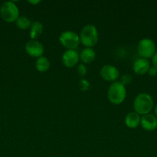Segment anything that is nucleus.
<instances>
[{"mask_svg": "<svg viewBox=\"0 0 157 157\" xmlns=\"http://www.w3.org/2000/svg\"><path fill=\"white\" fill-rule=\"evenodd\" d=\"M153 100L149 94L140 93L135 97L133 102L134 111L139 115H146L150 113L153 108Z\"/></svg>", "mask_w": 157, "mask_h": 157, "instance_id": "obj_1", "label": "nucleus"}, {"mask_svg": "<svg viewBox=\"0 0 157 157\" xmlns=\"http://www.w3.org/2000/svg\"><path fill=\"white\" fill-rule=\"evenodd\" d=\"M80 43L86 48L94 47L99 40V33L97 28L94 25L88 24L83 26L79 35Z\"/></svg>", "mask_w": 157, "mask_h": 157, "instance_id": "obj_2", "label": "nucleus"}, {"mask_svg": "<svg viewBox=\"0 0 157 157\" xmlns=\"http://www.w3.org/2000/svg\"><path fill=\"white\" fill-rule=\"evenodd\" d=\"M126 97V86L120 81H115L109 86L107 92L108 100L115 105L121 104L125 101Z\"/></svg>", "mask_w": 157, "mask_h": 157, "instance_id": "obj_3", "label": "nucleus"}, {"mask_svg": "<svg viewBox=\"0 0 157 157\" xmlns=\"http://www.w3.org/2000/svg\"><path fill=\"white\" fill-rule=\"evenodd\" d=\"M0 15L6 22H15L19 17V9L14 2H5L0 7Z\"/></svg>", "mask_w": 157, "mask_h": 157, "instance_id": "obj_4", "label": "nucleus"}, {"mask_svg": "<svg viewBox=\"0 0 157 157\" xmlns=\"http://www.w3.org/2000/svg\"><path fill=\"white\" fill-rule=\"evenodd\" d=\"M58 40L67 50H75L80 44L79 35L73 31H64L59 35Z\"/></svg>", "mask_w": 157, "mask_h": 157, "instance_id": "obj_5", "label": "nucleus"}, {"mask_svg": "<svg viewBox=\"0 0 157 157\" xmlns=\"http://www.w3.org/2000/svg\"><path fill=\"white\" fill-rule=\"evenodd\" d=\"M156 50L155 42L150 38H143L140 40L137 45V51L142 58L149 59L153 57Z\"/></svg>", "mask_w": 157, "mask_h": 157, "instance_id": "obj_6", "label": "nucleus"}, {"mask_svg": "<svg viewBox=\"0 0 157 157\" xmlns=\"http://www.w3.org/2000/svg\"><path fill=\"white\" fill-rule=\"evenodd\" d=\"M25 50L30 57L38 58L43 55L44 46L37 40H30L26 44Z\"/></svg>", "mask_w": 157, "mask_h": 157, "instance_id": "obj_7", "label": "nucleus"}, {"mask_svg": "<svg viewBox=\"0 0 157 157\" xmlns=\"http://www.w3.org/2000/svg\"><path fill=\"white\" fill-rule=\"evenodd\" d=\"M100 76L104 81L113 83L119 77V71L115 66L106 64L100 70Z\"/></svg>", "mask_w": 157, "mask_h": 157, "instance_id": "obj_8", "label": "nucleus"}, {"mask_svg": "<svg viewBox=\"0 0 157 157\" xmlns=\"http://www.w3.org/2000/svg\"><path fill=\"white\" fill-rule=\"evenodd\" d=\"M79 60V54L75 50H66L62 56V64L66 67H75Z\"/></svg>", "mask_w": 157, "mask_h": 157, "instance_id": "obj_9", "label": "nucleus"}, {"mask_svg": "<svg viewBox=\"0 0 157 157\" xmlns=\"http://www.w3.org/2000/svg\"><path fill=\"white\" fill-rule=\"evenodd\" d=\"M140 125L147 131H152L157 128V117L153 114L148 113L141 117Z\"/></svg>", "mask_w": 157, "mask_h": 157, "instance_id": "obj_10", "label": "nucleus"}, {"mask_svg": "<svg viewBox=\"0 0 157 157\" xmlns=\"http://www.w3.org/2000/svg\"><path fill=\"white\" fill-rule=\"evenodd\" d=\"M149 67H150V64L147 59L145 58H139L135 60L132 65V70L134 73L138 75H143L145 74L148 73Z\"/></svg>", "mask_w": 157, "mask_h": 157, "instance_id": "obj_11", "label": "nucleus"}, {"mask_svg": "<svg viewBox=\"0 0 157 157\" xmlns=\"http://www.w3.org/2000/svg\"><path fill=\"white\" fill-rule=\"evenodd\" d=\"M141 117L136 112L132 111L127 113L125 117V124L130 129H135L140 125Z\"/></svg>", "mask_w": 157, "mask_h": 157, "instance_id": "obj_12", "label": "nucleus"}, {"mask_svg": "<svg viewBox=\"0 0 157 157\" xmlns=\"http://www.w3.org/2000/svg\"><path fill=\"white\" fill-rule=\"evenodd\" d=\"M95 52L92 48H86L79 54V59L83 64H90L95 60Z\"/></svg>", "mask_w": 157, "mask_h": 157, "instance_id": "obj_13", "label": "nucleus"}, {"mask_svg": "<svg viewBox=\"0 0 157 157\" xmlns=\"http://www.w3.org/2000/svg\"><path fill=\"white\" fill-rule=\"evenodd\" d=\"M43 32V25L40 21H34L30 27L29 35L32 40H36Z\"/></svg>", "mask_w": 157, "mask_h": 157, "instance_id": "obj_14", "label": "nucleus"}, {"mask_svg": "<svg viewBox=\"0 0 157 157\" xmlns=\"http://www.w3.org/2000/svg\"><path fill=\"white\" fill-rule=\"evenodd\" d=\"M49 67H50V62L46 57L42 56L37 58L35 61V68L38 71L42 73L47 71L49 69Z\"/></svg>", "mask_w": 157, "mask_h": 157, "instance_id": "obj_15", "label": "nucleus"}, {"mask_svg": "<svg viewBox=\"0 0 157 157\" xmlns=\"http://www.w3.org/2000/svg\"><path fill=\"white\" fill-rule=\"evenodd\" d=\"M31 25L32 23H31L30 20L26 16H19L18 19L15 21V25L22 30H26L28 29H30Z\"/></svg>", "mask_w": 157, "mask_h": 157, "instance_id": "obj_16", "label": "nucleus"}, {"mask_svg": "<svg viewBox=\"0 0 157 157\" xmlns=\"http://www.w3.org/2000/svg\"><path fill=\"white\" fill-rule=\"evenodd\" d=\"M132 78L129 74L125 73L123 74V75H122L121 78H120V82H121L124 86H126L132 82Z\"/></svg>", "mask_w": 157, "mask_h": 157, "instance_id": "obj_17", "label": "nucleus"}, {"mask_svg": "<svg viewBox=\"0 0 157 157\" xmlns=\"http://www.w3.org/2000/svg\"><path fill=\"white\" fill-rule=\"evenodd\" d=\"M90 84L89 82L86 79H82L79 82V87L83 91H86L89 89Z\"/></svg>", "mask_w": 157, "mask_h": 157, "instance_id": "obj_18", "label": "nucleus"}, {"mask_svg": "<svg viewBox=\"0 0 157 157\" xmlns=\"http://www.w3.org/2000/svg\"><path fill=\"white\" fill-rule=\"evenodd\" d=\"M77 72H78L79 76H85L86 75V73H87V68H86V65L84 64H78V67H77Z\"/></svg>", "mask_w": 157, "mask_h": 157, "instance_id": "obj_19", "label": "nucleus"}, {"mask_svg": "<svg viewBox=\"0 0 157 157\" xmlns=\"http://www.w3.org/2000/svg\"><path fill=\"white\" fill-rule=\"evenodd\" d=\"M148 74H149V76L151 77H155L157 75V68H155V67H149V71H148Z\"/></svg>", "mask_w": 157, "mask_h": 157, "instance_id": "obj_20", "label": "nucleus"}, {"mask_svg": "<svg viewBox=\"0 0 157 157\" xmlns=\"http://www.w3.org/2000/svg\"><path fill=\"white\" fill-rule=\"evenodd\" d=\"M152 62L153 67H155V68H157V52H155V55H153V57L152 58Z\"/></svg>", "mask_w": 157, "mask_h": 157, "instance_id": "obj_21", "label": "nucleus"}, {"mask_svg": "<svg viewBox=\"0 0 157 157\" xmlns=\"http://www.w3.org/2000/svg\"><path fill=\"white\" fill-rule=\"evenodd\" d=\"M28 2L29 3H30V4H32V5H35V6H36V5H38V3H40L41 2L39 1V0H35V1H28Z\"/></svg>", "mask_w": 157, "mask_h": 157, "instance_id": "obj_22", "label": "nucleus"}, {"mask_svg": "<svg viewBox=\"0 0 157 157\" xmlns=\"http://www.w3.org/2000/svg\"><path fill=\"white\" fill-rule=\"evenodd\" d=\"M154 111H155V115H156V117H157V105L155 106V110H154Z\"/></svg>", "mask_w": 157, "mask_h": 157, "instance_id": "obj_23", "label": "nucleus"}, {"mask_svg": "<svg viewBox=\"0 0 157 157\" xmlns=\"http://www.w3.org/2000/svg\"><path fill=\"white\" fill-rule=\"evenodd\" d=\"M0 118H1V115H0Z\"/></svg>", "mask_w": 157, "mask_h": 157, "instance_id": "obj_24", "label": "nucleus"}]
</instances>
